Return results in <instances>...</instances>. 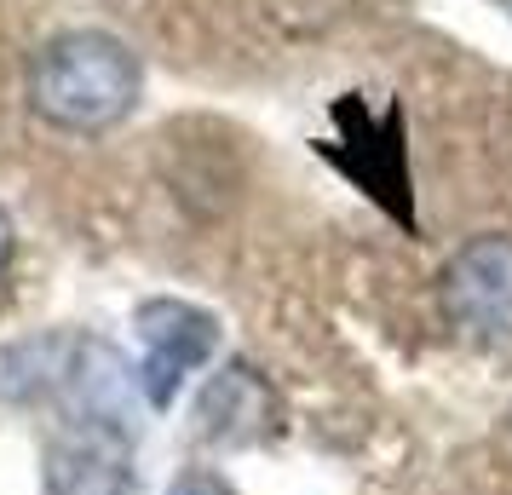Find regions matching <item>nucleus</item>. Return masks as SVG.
I'll return each mask as SVG.
<instances>
[{
  "label": "nucleus",
  "instance_id": "obj_3",
  "mask_svg": "<svg viewBox=\"0 0 512 495\" xmlns=\"http://www.w3.org/2000/svg\"><path fill=\"white\" fill-rule=\"evenodd\" d=\"M443 306L478 346H512V236L484 231L455 248L443 271Z\"/></svg>",
  "mask_w": 512,
  "mask_h": 495
},
{
  "label": "nucleus",
  "instance_id": "obj_1",
  "mask_svg": "<svg viewBox=\"0 0 512 495\" xmlns=\"http://www.w3.org/2000/svg\"><path fill=\"white\" fill-rule=\"evenodd\" d=\"M144 70L133 47L104 29H64L29 58V110L64 133H104L133 116Z\"/></svg>",
  "mask_w": 512,
  "mask_h": 495
},
{
  "label": "nucleus",
  "instance_id": "obj_10",
  "mask_svg": "<svg viewBox=\"0 0 512 495\" xmlns=\"http://www.w3.org/2000/svg\"><path fill=\"white\" fill-rule=\"evenodd\" d=\"M501 6H507V12H512V0H501Z\"/></svg>",
  "mask_w": 512,
  "mask_h": 495
},
{
  "label": "nucleus",
  "instance_id": "obj_2",
  "mask_svg": "<svg viewBox=\"0 0 512 495\" xmlns=\"http://www.w3.org/2000/svg\"><path fill=\"white\" fill-rule=\"evenodd\" d=\"M144 363H139V392L150 409H173L185 375H196L202 363L219 352V317L190 300H144L133 311Z\"/></svg>",
  "mask_w": 512,
  "mask_h": 495
},
{
  "label": "nucleus",
  "instance_id": "obj_6",
  "mask_svg": "<svg viewBox=\"0 0 512 495\" xmlns=\"http://www.w3.org/2000/svg\"><path fill=\"white\" fill-rule=\"evenodd\" d=\"M196 426H202L208 444H225V449L259 444L277 426V398H271V386L248 363H225L208 380L202 403H196Z\"/></svg>",
  "mask_w": 512,
  "mask_h": 495
},
{
  "label": "nucleus",
  "instance_id": "obj_9",
  "mask_svg": "<svg viewBox=\"0 0 512 495\" xmlns=\"http://www.w3.org/2000/svg\"><path fill=\"white\" fill-rule=\"evenodd\" d=\"M6 260H12V219L0 208V271H6Z\"/></svg>",
  "mask_w": 512,
  "mask_h": 495
},
{
  "label": "nucleus",
  "instance_id": "obj_8",
  "mask_svg": "<svg viewBox=\"0 0 512 495\" xmlns=\"http://www.w3.org/2000/svg\"><path fill=\"white\" fill-rule=\"evenodd\" d=\"M167 495H236L231 484H225V478H213V472H179V478H173V484H167Z\"/></svg>",
  "mask_w": 512,
  "mask_h": 495
},
{
  "label": "nucleus",
  "instance_id": "obj_11",
  "mask_svg": "<svg viewBox=\"0 0 512 495\" xmlns=\"http://www.w3.org/2000/svg\"><path fill=\"white\" fill-rule=\"evenodd\" d=\"M507 426H512V409H507Z\"/></svg>",
  "mask_w": 512,
  "mask_h": 495
},
{
  "label": "nucleus",
  "instance_id": "obj_4",
  "mask_svg": "<svg viewBox=\"0 0 512 495\" xmlns=\"http://www.w3.org/2000/svg\"><path fill=\"white\" fill-rule=\"evenodd\" d=\"M64 421L93 426V432H116V438H139V375L127 369V357L98 340V334H75L70 369H64Z\"/></svg>",
  "mask_w": 512,
  "mask_h": 495
},
{
  "label": "nucleus",
  "instance_id": "obj_5",
  "mask_svg": "<svg viewBox=\"0 0 512 495\" xmlns=\"http://www.w3.org/2000/svg\"><path fill=\"white\" fill-rule=\"evenodd\" d=\"M127 438L93 432V426H64L47 449V490L52 495H127L133 467H127Z\"/></svg>",
  "mask_w": 512,
  "mask_h": 495
},
{
  "label": "nucleus",
  "instance_id": "obj_7",
  "mask_svg": "<svg viewBox=\"0 0 512 495\" xmlns=\"http://www.w3.org/2000/svg\"><path fill=\"white\" fill-rule=\"evenodd\" d=\"M70 352H75V334H24V340L0 346V403L29 409L41 398H58Z\"/></svg>",
  "mask_w": 512,
  "mask_h": 495
}]
</instances>
